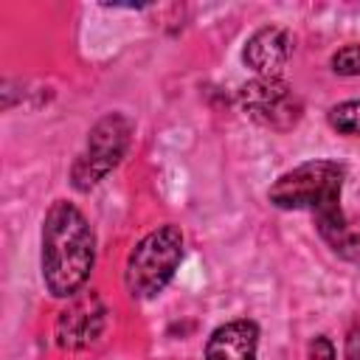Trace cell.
<instances>
[{"label": "cell", "mask_w": 360, "mask_h": 360, "mask_svg": "<svg viewBox=\"0 0 360 360\" xmlns=\"http://www.w3.org/2000/svg\"><path fill=\"white\" fill-rule=\"evenodd\" d=\"M290 53H292V37L278 25H264L248 37L242 62L256 76L276 79V76H281L284 65L290 62Z\"/></svg>", "instance_id": "7"}, {"label": "cell", "mask_w": 360, "mask_h": 360, "mask_svg": "<svg viewBox=\"0 0 360 360\" xmlns=\"http://www.w3.org/2000/svg\"><path fill=\"white\" fill-rule=\"evenodd\" d=\"M326 121H329V127H332L335 132L360 138V98L335 104V107L326 112Z\"/></svg>", "instance_id": "9"}, {"label": "cell", "mask_w": 360, "mask_h": 360, "mask_svg": "<svg viewBox=\"0 0 360 360\" xmlns=\"http://www.w3.org/2000/svg\"><path fill=\"white\" fill-rule=\"evenodd\" d=\"M96 264V236L84 214L56 200L42 219V281L53 298H73Z\"/></svg>", "instance_id": "2"}, {"label": "cell", "mask_w": 360, "mask_h": 360, "mask_svg": "<svg viewBox=\"0 0 360 360\" xmlns=\"http://www.w3.org/2000/svg\"><path fill=\"white\" fill-rule=\"evenodd\" d=\"M343 352H346V360H360V318H357V321L349 326Z\"/></svg>", "instance_id": "12"}, {"label": "cell", "mask_w": 360, "mask_h": 360, "mask_svg": "<svg viewBox=\"0 0 360 360\" xmlns=\"http://www.w3.org/2000/svg\"><path fill=\"white\" fill-rule=\"evenodd\" d=\"M132 138V121L121 112L104 115L87 135V143L82 155L76 158L70 169V180L79 191H90L96 183H101L124 158Z\"/></svg>", "instance_id": "4"}, {"label": "cell", "mask_w": 360, "mask_h": 360, "mask_svg": "<svg viewBox=\"0 0 360 360\" xmlns=\"http://www.w3.org/2000/svg\"><path fill=\"white\" fill-rule=\"evenodd\" d=\"M239 104L253 121H259L262 127L278 129V132L295 127L304 112L298 93L281 76H276V79L256 76L253 82H248L239 90Z\"/></svg>", "instance_id": "5"}, {"label": "cell", "mask_w": 360, "mask_h": 360, "mask_svg": "<svg viewBox=\"0 0 360 360\" xmlns=\"http://www.w3.org/2000/svg\"><path fill=\"white\" fill-rule=\"evenodd\" d=\"M104 318H107V307L98 298V292L90 290V292L73 295L70 304L56 318V343L68 352L96 343V338L104 329Z\"/></svg>", "instance_id": "6"}, {"label": "cell", "mask_w": 360, "mask_h": 360, "mask_svg": "<svg viewBox=\"0 0 360 360\" xmlns=\"http://www.w3.org/2000/svg\"><path fill=\"white\" fill-rule=\"evenodd\" d=\"M307 357H309V360H338L335 346H332V340H329L326 335H315V338L309 340Z\"/></svg>", "instance_id": "11"}, {"label": "cell", "mask_w": 360, "mask_h": 360, "mask_svg": "<svg viewBox=\"0 0 360 360\" xmlns=\"http://www.w3.org/2000/svg\"><path fill=\"white\" fill-rule=\"evenodd\" d=\"M332 70L338 76H360V42L343 45L332 53Z\"/></svg>", "instance_id": "10"}, {"label": "cell", "mask_w": 360, "mask_h": 360, "mask_svg": "<svg viewBox=\"0 0 360 360\" xmlns=\"http://www.w3.org/2000/svg\"><path fill=\"white\" fill-rule=\"evenodd\" d=\"M343 166L335 160H307L284 172L267 191V200L284 211H309L321 239L346 262H360V225L340 208Z\"/></svg>", "instance_id": "1"}, {"label": "cell", "mask_w": 360, "mask_h": 360, "mask_svg": "<svg viewBox=\"0 0 360 360\" xmlns=\"http://www.w3.org/2000/svg\"><path fill=\"white\" fill-rule=\"evenodd\" d=\"M259 326L248 318L217 326L205 343V360H256Z\"/></svg>", "instance_id": "8"}, {"label": "cell", "mask_w": 360, "mask_h": 360, "mask_svg": "<svg viewBox=\"0 0 360 360\" xmlns=\"http://www.w3.org/2000/svg\"><path fill=\"white\" fill-rule=\"evenodd\" d=\"M183 262V233L174 225H160L141 236L127 256L124 284L132 298H155L174 278Z\"/></svg>", "instance_id": "3"}]
</instances>
